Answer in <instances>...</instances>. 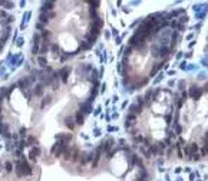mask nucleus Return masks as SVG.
<instances>
[{
	"instance_id": "nucleus-22",
	"label": "nucleus",
	"mask_w": 208,
	"mask_h": 181,
	"mask_svg": "<svg viewBox=\"0 0 208 181\" xmlns=\"http://www.w3.org/2000/svg\"><path fill=\"white\" fill-rule=\"evenodd\" d=\"M36 27H37V29H40V30H43V24H42V23H37V24H36Z\"/></svg>"
},
{
	"instance_id": "nucleus-16",
	"label": "nucleus",
	"mask_w": 208,
	"mask_h": 181,
	"mask_svg": "<svg viewBox=\"0 0 208 181\" xmlns=\"http://www.w3.org/2000/svg\"><path fill=\"white\" fill-rule=\"evenodd\" d=\"M50 99H52V96H46L43 99V102H42V108H44L47 103H50Z\"/></svg>"
},
{
	"instance_id": "nucleus-10",
	"label": "nucleus",
	"mask_w": 208,
	"mask_h": 181,
	"mask_svg": "<svg viewBox=\"0 0 208 181\" xmlns=\"http://www.w3.org/2000/svg\"><path fill=\"white\" fill-rule=\"evenodd\" d=\"M4 168H6V172H11L13 171V162L11 161H6L4 162Z\"/></svg>"
},
{
	"instance_id": "nucleus-1",
	"label": "nucleus",
	"mask_w": 208,
	"mask_h": 181,
	"mask_svg": "<svg viewBox=\"0 0 208 181\" xmlns=\"http://www.w3.org/2000/svg\"><path fill=\"white\" fill-rule=\"evenodd\" d=\"M14 172L17 177H29L32 175V167L27 164V161L23 158L20 161H16L14 164Z\"/></svg>"
},
{
	"instance_id": "nucleus-19",
	"label": "nucleus",
	"mask_w": 208,
	"mask_h": 181,
	"mask_svg": "<svg viewBox=\"0 0 208 181\" xmlns=\"http://www.w3.org/2000/svg\"><path fill=\"white\" fill-rule=\"evenodd\" d=\"M6 19H7V20H6V22H3V24H7V23H11V22H13V16H7Z\"/></svg>"
},
{
	"instance_id": "nucleus-9",
	"label": "nucleus",
	"mask_w": 208,
	"mask_h": 181,
	"mask_svg": "<svg viewBox=\"0 0 208 181\" xmlns=\"http://www.w3.org/2000/svg\"><path fill=\"white\" fill-rule=\"evenodd\" d=\"M26 144H27V145H36V144H37V139H36L34 136L29 135V136H27V141H26Z\"/></svg>"
},
{
	"instance_id": "nucleus-17",
	"label": "nucleus",
	"mask_w": 208,
	"mask_h": 181,
	"mask_svg": "<svg viewBox=\"0 0 208 181\" xmlns=\"http://www.w3.org/2000/svg\"><path fill=\"white\" fill-rule=\"evenodd\" d=\"M50 49H52V52H53L55 55H57V52H59V46L56 45V43H53V45L50 46Z\"/></svg>"
},
{
	"instance_id": "nucleus-12",
	"label": "nucleus",
	"mask_w": 208,
	"mask_h": 181,
	"mask_svg": "<svg viewBox=\"0 0 208 181\" xmlns=\"http://www.w3.org/2000/svg\"><path fill=\"white\" fill-rule=\"evenodd\" d=\"M0 6H4L6 9H11L13 7V3L11 1H0Z\"/></svg>"
},
{
	"instance_id": "nucleus-23",
	"label": "nucleus",
	"mask_w": 208,
	"mask_h": 181,
	"mask_svg": "<svg viewBox=\"0 0 208 181\" xmlns=\"http://www.w3.org/2000/svg\"><path fill=\"white\" fill-rule=\"evenodd\" d=\"M1 47H3V45H1V43H0V49H1Z\"/></svg>"
},
{
	"instance_id": "nucleus-15",
	"label": "nucleus",
	"mask_w": 208,
	"mask_h": 181,
	"mask_svg": "<svg viewBox=\"0 0 208 181\" xmlns=\"http://www.w3.org/2000/svg\"><path fill=\"white\" fill-rule=\"evenodd\" d=\"M76 121H77V124H82L83 122V115H82V112L76 113Z\"/></svg>"
},
{
	"instance_id": "nucleus-13",
	"label": "nucleus",
	"mask_w": 208,
	"mask_h": 181,
	"mask_svg": "<svg viewBox=\"0 0 208 181\" xmlns=\"http://www.w3.org/2000/svg\"><path fill=\"white\" fill-rule=\"evenodd\" d=\"M4 96H7V89H6V88H1V89H0V101H1Z\"/></svg>"
},
{
	"instance_id": "nucleus-20",
	"label": "nucleus",
	"mask_w": 208,
	"mask_h": 181,
	"mask_svg": "<svg viewBox=\"0 0 208 181\" xmlns=\"http://www.w3.org/2000/svg\"><path fill=\"white\" fill-rule=\"evenodd\" d=\"M47 50H49V46H47V45H44L43 47H42V49H40V53H46V52H47Z\"/></svg>"
},
{
	"instance_id": "nucleus-5",
	"label": "nucleus",
	"mask_w": 208,
	"mask_h": 181,
	"mask_svg": "<svg viewBox=\"0 0 208 181\" xmlns=\"http://www.w3.org/2000/svg\"><path fill=\"white\" fill-rule=\"evenodd\" d=\"M0 134L4 136V138H10V132H9V129H7V125L0 124Z\"/></svg>"
},
{
	"instance_id": "nucleus-4",
	"label": "nucleus",
	"mask_w": 208,
	"mask_h": 181,
	"mask_svg": "<svg viewBox=\"0 0 208 181\" xmlns=\"http://www.w3.org/2000/svg\"><path fill=\"white\" fill-rule=\"evenodd\" d=\"M56 138H57L60 142H63V144H65V142H67V141H70V139H72V135H70V134H57Z\"/></svg>"
},
{
	"instance_id": "nucleus-8",
	"label": "nucleus",
	"mask_w": 208,
	"mask_h": 181,
	"mask_svg": "<svg viewBox=\"0 0 208 181\" xmlns=\"http://www.w3.org/2000/svg\"><path fill=\"white\" fill-rule=\"evenodd\" d=\"M42 93H43V85L39 83V85H36V88H34V95H36V96H40Z\"/></svg>"
},
{
	"instance_id": "nucleus-2",
	"label": "nucleus",
	"mask_w": 208,
	"mask_h": 181,
	"mask_svg": "<svg viewBox=\"0 0 208 181\" xmlns=\"http://www.w3.org/2000/svg\"><path fill=\"white\" fill-rule=\"evenodd\" d=\"M32 82V79L30 78H22V79H19V82H17V86L22 89V92L23 90H26L27 89V86H29V83Z\"/></svg>"
},
{
	"instance_id": "nucleus-7",
	"label": "nucleus",
	"mask_w": 208,
	"mask_h": 181,
	"mask_svg": "<svg viewBox=\"0 0 208 181\" xmlns=\"http://www.w3.org/2000/svg\"><path fill=\"white\" fill-rule=\"evenodd\" d=\"M9 34H10V29L7 27V29L4 30V33H3V36L0 37V43H1V45H4V42L7 40V37H9Z\"/></svg>"
},
{
	"instance_id": "nucleus-3",
	"label": "nucleus",
	"mask_w": 208,
	"mask_h": 181,
	"mask_svg": "<svg viewBox=\"0 0 208 181\" xmlns=\"http://www.w3.org/2000/svg\"><path fill=\"white\" fill-rule=\"evenodd\" d=\"M39 155H40V148L36 145V147H33L32 149H30V152H29V158L33 159V161H36V158H37Z\"/></svg>"
},
{
	"instance_id": "nucleus-14",
	"label": "nucleus",
	"mask_w": 208,
	"mask_h": 181,
	"mask_svg": "<svg viewBox=\"0 0 208 181\" xmlns=\"http://www.w3.org/2000/svg\"><path fill=\"white\" fill-rule=\"evenodd\" d=\"M42 37H43L44 40L47 42V40H49V37H50V32H49V30H43V33H42Z\"/></svg>"
},
{
	"instance_id": "nucleus-11",
	"label": "nucleus",
	"mask_w": 208,
	"mask_h": 181,
	"mask_svg": "<svg viewBox=\"0 0 208 181\" xmlns=\"http://www.w3.org/2000/svg\"><path fill=\"white\" fill-rule=\"evenodd\" d=\"M37 60H39L40 66H46V65H47V59H46L44 56H39L37 57Z\"/></svg>"
},
{
	"instance_id": "nucleus-18",
	"label": "nucleus",
	"mask_w": 208,
	"mask_h": 181,
	"mask_svg": "<svg viewBox=\"0 0 208 181\" xmlns=\"http://www.w3.org/2000/svg\"><path fill=\"white\" fill-rule=\"evenodd\" d=\"M19 132H20V136H26L27 129H26V128H20V131H19Z\"/></svg>"
},
{
	"instance_id": "nucleus-6",
	"label": "nucleus",
	"mask_w": 208,
	"mask_h": 181,
	"mask_svg": "<svg viewBox=\"0 0 208 181\" xmlns=\"http://www.w3.org/2000/svg\"><path fill=\"white\" fill-rule=\"evenodd\" d=\"M49 22V14L47 13H40V16H39V23H42V24H44V23Z\"/></svg>"
},
{
	"instance_id": "nucleus-21",
	"label": "nucleus",
	"mask_w": 208,
	"mask_h": 181,
	"mask_svg": "<svg viewBox=\"0 0 208 181\" xmlns=\"http://www.w3.org/2000/svg\"><path fill=\"white\" fill-rule=\"evenodd\" d=\"M1 17H7V16H6V11L0 10V19H1Z\"/></svg>"
}]
</instances>
